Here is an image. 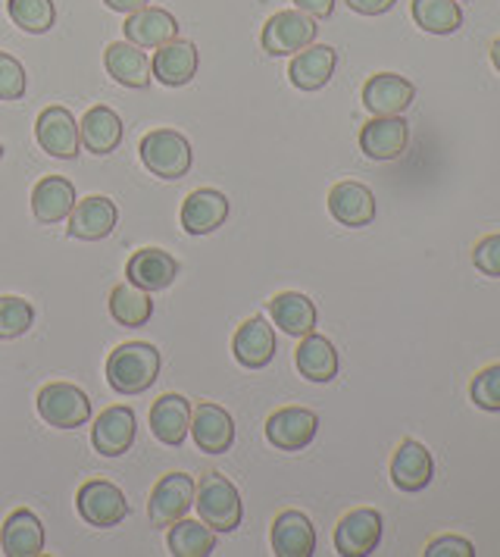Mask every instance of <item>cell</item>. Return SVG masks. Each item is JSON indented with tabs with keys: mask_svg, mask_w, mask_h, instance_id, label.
Returning a JSON list of instances; mask_svg holds the SVG:
<instances>
[{
	"mask_svg": "<svg viewBox=\"0 0 500 557\" xmlns=\"http://www.w3.org/2000/svg\"><path fill=\"white\" fill-rule=\"evenodd\" d=\"M475 270H482L485 276L500 278V235H488L475 245Z\"/></svg>",
	"mask_w": 500,
	"mask_h": 557,
	"instance_id": "39",
	"label": "cell"
},
{
	"mask_svg": "<svg viewBox=\"0 0 500 557\" xmlns=\"http://www.w3.org/2000/svg\"><path fill=\"white\" fill-rule=\"evenodd\" d=\"M25 95V70L16 57L0 51V101H20Z\"/></svg>",
	"mask_w": 500,
	"mask_h": 557,
	"instance_id": "38",
	"label": "cell"
},
{
	"mask_svg": "<svg viewBox=\"0 0 500 557\" xmlns=\"http://www.w3.org/2000/svg\"><path fill=\"white\" fill-rule=\"evenodd\" d=\"M110 313L120 326H128V330H138L145 326L153 313V301H150V292L125 282V285H116L110 292Z\"/></svg>",
	"mask_w": 500,
	"mask_h": 557,
	"instance_id": "33",
	"label": "cell"
},
{
	"mask_svg": "<svg viewBox=\"0 0 500 557\" xmlns=\"http://www.w3.org/2000/svg\"><path fill=\"white\" fill-rule=\"evenodd\" d=\"M416 98L413 82H407L398 73H378L363 85V107L373 116H400Z\"/></svg>",
	"mask_w": 500,
	"mask_h": 557,
	"instance_id": "14",
	"label": "cell"
},
{
	"mask_svg": "<svg viewBox=\"0 0 500 557\" xmlns=\"http://www.w3.org/2000/svg\"><path fill=\"white\" fill-rule=\"evenodd\" d=\"M195 507H198L200 520L213 532H232L241 527V513H245L241 495L223 473H207L200 480Z\"/></svg>",
	"mask_w": 500,
	"mask_h": 557,
	"instance_id": "2",
	"label": "cell"
},
{
	"mask_svg": "<svg viewBox=\"0 0 500 557\" xmlns=\"http://www.w3.org/2000/svg\"><path fill=\"white\" fill-rule=\"evenodd\" d=\"M150 432L170 445V448H178L185 438H188V430H191V401L185 395H160L153 405H150Z\"/></svg>",
	"mask_w": 500,
	"mask_h": 557,
	"instance_id": "15",
	"label": "cell"
},
{
	"mask_svg": "<svg viewBox=\"0 0 500 557\" xmlns=\"http://www.w3.org/2000/svg\"><path fill=\"white\" fill-rule=\"evenodd\" d=\"M35 323V307L16 295H0V342L20 338Z\"/></svg>",
	"mask_w": 500,
	"mask_h": 557,
	"instance_id": "36",
	"label": "cell"
},
{
	"mask_svg": "<svg viewBox=\"0 0 500 557\" xmlns=\"http://www.w3.org/2000/svg\"><path fill=\"white\" fill-rule=\"evenodd\" d=\"M135 432H138V420L132 407H107L91 426V445L103 457H123L135 445Z\"/></svg>",
	"mask_w": 500,
	"mask_h": 557,
	"instance_id": "10",
	"label": "cell"
},
{
	"mask_svg": "<svg viewBox=\"0 0 500 557\" xmlns=\"http://www.w3.org/2000/svg\"><path fill=\"white\" fill-rule=\"evenodd\" d=\"M270 317L285 335L303 338L316 330V305L300 292H282L270 301Z\"/></svg>",
	"mask_w": 500,
	"mask_h": 557,
	"instance_id": "30",
	"label": "cell"
},
{
	"mask_svg": "<svg viewBox=\"0 0 500 557\" xmlns=\"http://www.w3.org/2000/svg\"><path fill=\"white\" fill-rule=\"evenodd\" d=\"M273 552L278 557H310L316 552V530L307 513L285 510L275 517Z\"/></svg>",
	"mask_w": 500,
	"mask_h": 557,
	"instance_id": "26",
	"label": "cell"
},
{
	"mask_svg": "<svg viewBox=\"0 0 500 557\" xmlns=\"http://www.w3.org/2000/svg\"><path fill=\"white\" fill-rule=\"evenodd\" d=\"M191 438L203 455H225L235 442V420L220 405H198L191 410Z\"/></svg>",
	"mask_w": 500,
	"mask_h": 557,
	"instance_id": "12",
	"label": "cell"
},
{
	"mask_svg": "<svg viewBox=\"0 0 500 557\" xmlns=\"http://www.w3.org/2000/svg\"><path fill=\"white\" fill-rule=\"evenodd\" d=\"M328 210L341 226H370L375 220V198L373 191L360 182H338L328 191Z\"/></svg>",
	"mask_w": 500,
	"mask_h": 557,
	"instance_id": "21",
	"label": "cell"
},
{
	"mask_svg": "<svg viewBox=\"0 0 500 557\" xmlns=\"http://www.w3.org/2000/svg\"><path fill=\"white\" fill-rule=\"evenodd\" d=\"M470 398L482 410H500V363L485 367L470 385Z\"/></svg>",
	"mask_w": 500,
	"mask_h": 557,
	"instance_id": "37",
	"label": "cell"
},
{
	"mask_svg": "<svg viewBox=\"0 0 500 557\" xmlns=\"http://www.w3.org/2000/svg\"><path fill=\"white\" fill-rule=\"evenodd\" d=\"M160 376V351L148 342H125L107 360V382L120 395H141Z\"/></svg>",
	"mask_w": 500,
	"mask_h": 557,
	"instance_id": "1",
	"label": "cell"
},
{
	"mask_svg": "<svg viewBox=\"0 0 500 557\" xmlns=\"http://www.w3.org/2000/svg\"><path fill=\"white\" fill-rule=\"evenodd\" d=\"M475 548L470 539H460V535H441L435 539L428 548H425V557H473Z\"/></svg>",
	"mask_w": 500,
	"mask_h": 557,
	"instance_id": "40",
	"label": "cell"
},
{
	"mask_svg": "<svg viewBox=\"0 0 500 557\" xmlns=\"http://www.w3.org/2000/svg\"><path fill=\"white\" fill-rule=\"evenodd\" d=\"M35 138L41 145V151H48L57 160H73L78 157L82 138H78V123L66 107H48L41 110L38 123H35Z\"/></svg>",
	"mask_w": 500,
	"mask_h": 557,
	"instance_id": "11",
	"label": "cell"
},
{
	"mask_svg": "<svg viewBox=\"0 0 500 557\" xmlns=\"http://www.w3.org/2000/svg\"><path fill=\"white\" fill-rule=\"evenodd\" d=\"M166 542L175 557H210L216 552V532L203 520H188V517L175 520Z\"/></svg>",
	"mask_w": 500,
	"mask_h": 557,
	"instance_id": "32",
	"label": "cell"
},
{
	"mask_svg": "<svg viewBox=\"0 0 500 557\" xmlns=\"http://www.w3.org/2000/svg\"><path fill=\"white\" fill-rule=\"evenodd\" d=\"M120 220L116 203L103 195H91L85 201H75L73 213L66 216V228L78 242H103Z\"/></svg>",
	"mask_w": 500,
	"mask_h": 557,
	"instance_id": "13",
	"label": "cell"
},
{
	"mask_svg": "<svg viewBox=\"0 0 500 557\" xmlns=\"http://www.w3.org/2000/svg\"><path fill=\"white\" fill-rule=\"evenodd\" d=\"M38 413L53 430H78L91 420V398L70 382H50L38 392Z\"/></svg>",
	"mask_w": 500,
	"mask_h": 557,
	"instance_id": "4",
	"label": "cell"
},
{
	"mask_svg": "<svg viewBox=\"0 0 500 557\" xmlns=\"http://www.w3.org/2000/svg\"><path fill=\"white\" fill-rule=\"evenodd\" d=\"M75 507H78L82 520L88 527H98V530L120 527L128 517V502H125L123 488H116L113 482L107 480L85 482L78 488V495H75Z\"/></svg>",
	"mask_w": 500,
	"mask_h": 557,
	"instance_id": "6",
	"label": "cell"
},
{
	"mask_svg": "<svg viewBox=\"0 0 500 557\" xmlns=\"http://www.w3.org/2000/svg\"><path fill=\"white\" fill-rule=\"evenodd\" d=\"M353 13H360V16H382V13H388L398 0H345Z\"/></svg>",
	"mask_w": 500,
	"mask_h": 557,
	"instance_id": "41",
	"label": "cell"
},
{
	"mask_svg": "<svg viewBox=\"0 0 500 557\" xmlns=\"http://www.w3.org/2000/svg\"><path fill=\"white\" fill-rule=\"evenodd\" d=\"M78 138H82L85 151L107 157V153L116 151L120 141H123V120L110 107H91L85 113V120L78 123Z\"/></svg>",
	"mask_w": 500,
	"mask_h": 557,
	"instance_id": "29",
	"label": "cell"
},
{
	"mask_svg": "<svg viewBox=\"0 0 500 557\" xmlns=\"http://www.w3.org/2000/svg\"><path fill=\"white\" fill-rule=\"evenodd\" d=\"M432 473H435V467H432V455L425 451V445L403 438L391 457V482L400 492H423L432 482Z\"/></svg>",
	"mask_w": 500,
	"mask_h": 557,
	"instance_id": "27",
	"label": "cell"
},
{
	"mask_svg": "<svg viewBox=\"0 0 500 557\" xmlns=\"http://www.w3.org/2000/svg\"><path fill=\"white\" fill-rule=\"evenodd\" d=\"M295 363H298L300 376L310 382H332L338 376V351L328 338L316 332L300 338Z\"/></svg>",
	"mask_w": 500,
	"mask_h": 557,
	"instance_id": "31",
	"label": "cell"
},
{
	"mask_svg": "<svg viewBox=\"0 0 500 557\" xmlns=\"http://www.w3.org/2000/svg\"><path fill=\"white\" fill-rule=\"evenodd\" d=\"M195 495H198V482L191 480L188 473H166L150 492V523L160 527V530L173 527L175 520L188 517V510L195 507Z\"/></svg>",
	"mask_w": 500,
	"mask_h": 557,
	"instance_id": "5",
	"label": "cell"
},
{
	"mask_svg": "<svg viewBox=\"0 0 500 557\" xmlns=\"http://www.w3.org/2000/svg\"><path fill=\"white\" fill-rule=\"evenodd\" d=\"M0 157H3V145H0Z\"/></svg>",
	"mask_w": 500,
	"mask_h": 557,
	"instance_id": "45",
	"label": "cell"
},
{
	"mask_svg": "<svg viewBox=\"0 0 500 557\" xmlns=\"http://www.w3.org/2000/svg\"><path fill=\"white\" fill-rule=\"evenodd\" d=\"M228 220V201L216 188H198L182 203V228L188 235H210Z\"/></svg>",
	"mask_w": 500,
	"mask_h": 557,
	"instance_id": "19",
	"label": "cell"
},
{
	"mask_svg": "<svg viewBox=\"0 0 500 557\" xmlns=\"http://www.w3.org/2000/svg\"><path fill=\"white\" fill-rule=\"evenodd\" d=\"M150 73L160 78L166 88L188 85L191 78L198 76V48L191 41H182V38L160 45L153 60H150Z\"/></svg>",
	"mask_w": 500,
	"mask_h": 557,
	"instance_id": "16",
	"label": "cell"
},
{
	"mask_svg": "<svg viewBox=\"0 0 500 557\" xmlns=\"http://www.w3.org/2000/svg\"><path fill=\"white\" fill-rule=\"evenodd\" d=\"M491 63H495V70L500 73V38L491 45Z\"/></svg>",
	"mask_w": 500,
	"mask_h": 557,
	"instance_id": "44",
	"label": "cell"
},
{
	"mask_svg": "<svg viewBox=\"0 0 500 557\" xmlns=\"http://www.w3.org/2000/svg\"><path fill=\"white\" fill-rule=\"evenodd\" d=\"M75 207V185L63 176L41 178L32 191V213L41 226L63 223Z\"/></svg>",
	"mask_w": 500,
	"mask_h": 557,
	"instance_id": "25",
	"label": "cell"
},
{
	"mask_svg": "<svg viewBox=\"0 0 500 557\" xmlns=\"http://www.w3.org/2000/svg\"><path fill=\"white\" fill-rule=\"evenodd\" d=\"M382 542V513L373 507H357L341 517L335 530V548L345 557L373 555Z\"/></svg>",
	"mask_w": 500,
	"mask_h": 557,
	"instance_id": "8",
	"label": "cell"
},
{
	"mask_svg": "<svg viewBox=\"0 0 500 557\" xmlns=\"http://www.w3.org/2000/svg\"><path fill=\"white\" fill-rule=\"evenodd\" d=\"M316 20L300 10H282L263 26V51L273 57H291L316 41Z\"/></svg>",
	"mask_w": 500,
	"mask_h": 557,
	"instance_id": "7",
	"label": "cell"
},
{
	"mask_svg": "<svg viewBox=\"0 0 500 557\" xmlns=\"http://www.w3.org/2000/svg\"><path fill=\"white\" fill-rule=\"evenodd\" d=\"M123 32L125 41L135 48H160V45L178 38V23L173 13H166L160 7H145L138 13H128Z\"/></svg>",
	"mask_w": 500,
	"mask_h": 557,
	"instance_id": "22",
	"label": "cell"
},
{
	"mask_svg": "<svg viewBox=\"0 0 500 557\" xmlns=\"http://www.w3.org/2000/svg\"><path fill=\"white\" fill-rule=\"evenodd\" d=\"M141 163L148 166L150 173L157 178H166V182H175V178L188 176L191 170V145L182 132H173V128H153L141 138Z\"/></svg>",
	"mask_w": 500,
	"mask_h": 557,
	"instance_id": "3",
	"label": "cell"
},
{
	"mask_svg": "<svg viewBox=\"0 0 500 557\" xmlns=\"http://www.w3.org/2000/svg\"><path fill=\"white\" fill-rule=\"evenodd\" d=\"M320 430V417L307 407H282L266 420V438L278 451H300L307 448Z\"/></svg>",
	"mask_w": 500,
	"mask_h": 557,
	"instance_id": "9",
	"label": "cell"
},
{
	"mask_svg": "<svg viewBox=\"0 0 500 557\" xmlns=\"http://www.w3.org/2000/svg\"><path fill=\"white\" fill-rule=\"evenodd\" d=\"M410 126L403 116H373L360 132V148L370 160H398L407 151Z\"/></svg>",
	"mask_w": 500,
	"mask_h": 557,
	"instance_id": "17",
	"label": "cell"
},
{
	"mask_svg": "<svg viewBox=\"0 0 500 557\" xmlns=\"http://www.w3.org/2000/svg\"><path fill=\"white\" fill-rule=\"evenodd\" d=\"M0 548L7 557H38L45 552V527L32 510H13L3 520Z\"/></svg>",
	"mask_w": 500,
	"mask_h": 557,
	"instance_id": "23",
	"label": "cell"
},
{
	"mask_svg": "<svg viewBox=\"0 0 500 557\" xmlns=\"http://www.w3.org/2000/svg\"><path fill=\"white\" fill-rule=\"evenodd\" d=\"M7 13L28 35H45L53 28V0H7Z\"/></svg>",
	"mask_w": 500,
	"mask_h": 557,
	"instance_id": "35",
	"label": "cell"
},
{
	"mask_svg": "<svg viewBox=\"0 0 500 557\" xmlns=\"http://www.w3.org/2000/svg\"><path fill=\"white\" fill-rule=\"evenodd\" d=\"M125 276L145 292H163L178 276V263L173 253H166L163 248H141L125 263Z\"/></svg>",
	"mask_w": 500,
	"mask_h": 557,
	"instance_id": "18",
	"label": "cell"
},
{
	"mask_svg": "<svg viewBox=\"0 0 500 557\" xmlns=\"http://www.w3.org/2000/svg\"><path fill=\"white\" fill-rule=\"evenodd\" d=\"M413 20L428 35H453L463 26V10L457 0H413Z\"/></svg>",
	"mask_w": 500,
	"mask_h": 557,
	"instance_id": "34",
	"label": "cell"
},
{
	"mask_svg": "<svg viewBox=\"0 0 500 557\" xmlns=\"http://www.w3.org/2000/svg\"><path fill=\"white\" fill-rule=\"evenodd\" d=\"M335 63H338L335 48H328V45H307L303 51L295 53L288 78L300 91H320V88L328 85V78L335 76Z\"/></svg>",
	"mask_w": 500,
	"mask_h": 557,
	"instance_id": "24",
	"label": "cell"
},
{
	"mask_svg": "<svg viewBox=\"0 0 500 557\" xmlns=\"http://www.w3.org/2000/svg\"><path fill=\"white\" fill-rule=\"evenodd\" d=\"M300 13L313 16V20H328L332 10H335V0H295Z\"/></svg>",
	"mask_w": 500,
	"mask_h": 557,
	"instance_id": "42",
	"label": "cell"
},
{
	"mask_svg": "<svg viewBox=\"0 0 500 557\" xmlns=\"http://www.w3.org/2000/svg\"><path fill=\"white\" fill-rule=\"evenodd\" d=\"M103 66H107L110 78L125 88H148L150 76H153L145 48H135L128 41H113L103 51Z\"/></svg>",
	"mask_w": 500,
	"mask_h": 557,
	"instance_id": "28",
	"label": "cell"
},
{
	"mask_svg": "<svg viewBox=\"0 0 500 557\" xmlns=\"http://www.w3.org/2000/svg\"><path fill=\"white\" fill-rule=\"evenodd\" d=\"M103 3H107L110 10H116V13H125V16H128V13H138V10H145L150 0H103Z\"/></svg>",
	"mask_w": 500,
	"mask_h": 557,
	"instance_id": "43",
	"label": "cell"
},
{
	"mask_svg": "<svg viewBox=\"0 0 500 557\" xmlns=\"http://www.w3.org/2000/svg\"><path fill=\"white\" fill-rule=\"evenodd\" d=\"M232 351L235 360L248 370H263L275 357V332L263 317H250L248 323H241L235 338H232Z\"/></svg>",
	"mask_w": 500,
	"mask_h": 557,
	"instance_id": "20",
	"label": "cell"
}]
</instances>
